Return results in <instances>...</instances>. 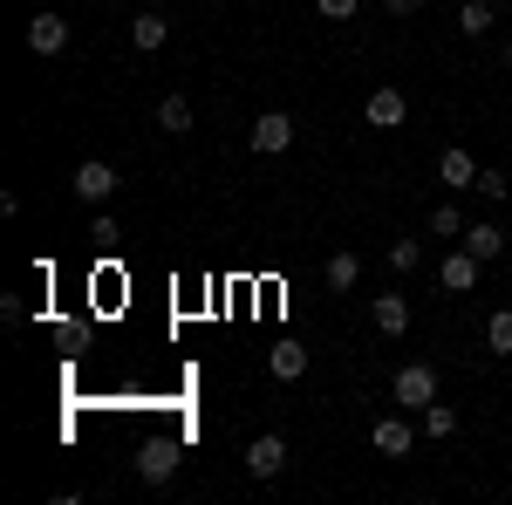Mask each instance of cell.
Here are the masks:
<instances>
[{
    "label": "cell",
    "instance_id": "cell-9",
    "mask_svg": "<svg viewBox=\"0 0 512 505\" xmlns=\"http://www.w3.org/2000/svg\"><path fill=\"white\" fill-rule=\"evenodd\" d=\"M28 48H35V55H62V48H69V21L41 7L35 21H28Z\"/></svg>",
    "mask_w": 512,
    "mask_h": 505
},
{
    "label": "cell",
    "instance_id": "cell-7",
    "mask_svg": "<svg viewBox=\"0 0 512 505\" xmlns=\"http://www.w3.org/2000/svg\"><path fill=\"white\" fill-rule=\"evenodd\" d=\"M403 117H410V96H403V89H390V82L369 89V130H396Z\"/></svg>",
    "mask_w": 512,
    "mask_h": 505
},
{
    "label": "cell",
    "instance_id": "cell-11",
    "mask_svg": "<svg viewBox=\"0 0 512 505\" xmlns=\"http://www.w3.org/2000/svg\"><path fill=\"white\" fill-rule=\"evenodd\" d=\"M458 246H465V253H478V260H499V253H506V233H499V226H492V219H472V226H465V239H458Z\"/></svg>",
    "mask_w": 512,
    "mask_h": 505
},
{
    "label": "cell",
    "instance_id": "cell-10",
    "mask_svg": "<svg viewBox=\"0 0 512 505\" xmlns=\"http://www.w3.org/2000/svg\"><path fill=\"white\" fill-rule=\"evenodd\" d=\"M369 321H376V335H403V328H410V301H403V294H376V301H369Z\"/></svg>",
    "mask_w": 512,
    "mask_h": 505
},
{
    "label": "cell",
    "instance_id": "cell-12",
    "mask_svg": "<svg viewBox=\"0 0 512 505\" xmlns=\"http://www.w3.org/2000/svg\"><path fill=\"white\" fill-rule=\"evenodd\" d=\"M437 178H444L451 192H472V185H478V164H472V151H444V157H437Z\"/></svg>",
    "mask_w": 512,
    "mask_h": 505
},
{
    "label": "cell",
    "instance_id": "cell-20",
    "mask_svg": "<svg viewBox=\"0 0 512 505\" xmlns=\"http://www.w3.org/2000/svg\"><path fill=\"white\" fill-rule=\"evenodd\" d=\"M431 233L437 239H465V212H458V205H437V212H431Z\"/></svg>",
    "mask_w": 512,
    "mask_h": 505
},
{
    "label": "cell",
    "instance_id": "cell-3",
    "mask_svg": "<svg viewBox=\"0 0 512 505\" xmlns=\"http://www.w3.org/2000/svg\"><path fill=\"white\" fill-rule=\"evenodd\" d=\"M246 137H253V151H260V157H280L287 144H294V117H287V110H260Z\"/></svg>",
    "mask_w": 512,
    "mask_h": 505
},
{
    "label": "cell",
    "instance_id": "cell-13",
    "mask_svg": "<svg viewBox=\"0 0 512 505\" xmlns=\"http://www.w3.org/2000/svg\"><path fill=\"white\" fill-rule=\"evenodd\" d=\"M267 369H274L280 383H294V376H308V349H301V342H280V349L267 355Z\"/></svg>",
    "mask_w": 512,
    "mask_h": 505
},
{
    "label": "cell",
    "instance_id": "cell-6",
    "mask_svg": "<svg viewBox=\"0 0 512 505\" xmlns=\"http://www.w3.org/2000/svg\"><path fill=\"white\" fill-rule=\"evenodd\" d=\"M171 471H178V444H171V437H158V444L137 451V478H144V485H171Z\"/></svg>",
    "mask_w": 512,
    "mask_h": 505
},
{
    "label": "cell",
    "instance_id": "cell-16",
    "mask_svg": "<svg viewBox=\"0 0 512 505\" xmlns=\"http://www.w3.org/2000/svg\"><path fill=\"white\" fill-rule=\"evenodd\" d=\"M158 130L164 137H185V130H192V103H185V96H164L158 103Z\"/></svg>",
    "mask_w": 512,
    "mask_h": 505
},
{
    "label": "cell",
    "instance_id": "cell-1",
    "mask_svg": "<svg viewBox=\"0 0 512 505\" xmlns=\"http://www.w3.org/2000/svg\"><path fill=\"white\" fill-rule=\"evenodd\" d=\"M390 396L417 417L424 403H437V369H431V362H403V369H396V383H390Z\"/></svg>",
    "mask_w": 512,
    "mask_h": 505
},
{
    "label": "cell",
    "instance_id": "cell-5",
    "mask_svg": "<svg viewBox=\"0 0 512 505\" xmlns=\"http://www.w3.org/2000/svg\"><path fill=\"white\" fill-rule=\"evenodd\" d=\"M246 471H253V478H280V471H287V437L260 430V437L246 444Z\"/></svg>",
    "mask_w": 512,
    "mask_h": 505
},
{
    "label": "cell",
    "instance_id": "cell-15",
    "mask_svg": "<svg viewBox=\"0 0 512 505\" xmlns=\"http://www.w3.org/2000/svg\"><path fill=\"white\" fill-rule=\"evenodd\" d=\"M492 21H499V14H492V0H465V7H458V35H492Z\"/></svg>",
    "mask_w": 512,
    "mask_h": 505
},
{
    "label": "cell",
    "instance_id": "cell-4",
    "mask_svg": "<svg viewBox=\"0 0 512 505\" xmlns=\"http://www.w3.org/2000/svg\"><path fill=\"white\" fill-rule=\"evenodd\" d=\"M369 444H376V458H410L417 430H410V417H376L369 424Z\"/></svg>",
    "mask_w": 512,
    "mask_h": 505
},
{
    "label": "cell",
    "instance_id": "cell-19",
    "mask_svg": "<svg viewBox=\"0 0 512 505\" xmlns=\"http://www.w3.org/2000/svg\"><path fill=\"white\" fill-rule=\"evenodd\" d=\"M485 349H492V355H512V308H499L492 321H485Z\"/></svg>",
    "mask_w": 512,
    "mask_h": 505
},
{
    "label": "cell",
    "instance_id": "cell-17",
    "mask_svg": "<svg viewBox=\"0 0 512 505\" xmlns=\"http://www.w3.org/2000/svg\"><path fill=\"white\" fill-rule=\"evenodd\" d=\"M417 417H424V437H458V410L451 403H424Z\"/></svg>",
    "mask_w": 512,
    "mask_h": 505
},
{
    "label": "cell",
    "instance_id": "cell-23",
    "mask_svg": "<svg viewBox=\"0 0 512 505\" xmlns=\"http://www.w3.org/2000/svg\"><path fill=\"white\" fill-rule=\"evenodd\" d=\"M355 7H362V0H315V14H321V21H349Z\"/></svg>",
    "mask_w": 512,
    "mask_h": 505
},
{
    "label": "cell",
    "instance_id": "cell-2",
    "mask_svg": "<svg viewBox=\"0 0 512 505\" xmlns=\"http://www.w3.org/2000/svg\"><path fill=\"white\" fill-rule=\"evenodd\" d=\"M69 192H76L82 205H103V198L117 192V164H103V157H82L76 178H69Z\"/></svg>",
    "mask_w": 512,
    "mask_h": 505
},
{
    "label": "cell",
    "instance_id": "cell-21",
    "mask_svg": "<svg viewBox=\"0 0 512 505\" xmlns=\"http://www.w3.org/2000/svg\"><path fill=\"white\" fill-rule=\"evenodd\" d=\"M390 267L396 273H417V267H424V246H417V239H396V246H390Z\"/></svg>",
    "mask_w": 512,
    "mask_h": 505
},
{
    "label": "cell",
    "instance_id": "cell-18",
    "mask_svg": "<svg viewBox=\"0 0 512 505\" xmlns=\"http://www.w3.org/2000/svg\"><path fill=\"white\" fill-rule=\"evenodd\" d=\"M355 280H362V260H355V253H335V260H328V287H335V294H349Z\"/></svg>",
    "mask_w": 512,
    "mask_h": 505
},
{
    "label": "cell",
    "instance_id": "cell-14",
    "mask_svg": "<svg viewBox=\"0 0 512 505\" xmlns=\"http://www.w3.org/2000/svg\"><path fill=\"white\" fill-rule=\"evenodd\" d=\"M130 41L151 55V48H164V41H171V21H164V14H137V21H130Z\"/></svg>",
    "mask_w": 512,
    "mask_h": 505
},
{
    "label": "cell",
    "instance_id": "cell-22",
    "mask_svg": "<svg viewBox=\"0 0 512 505\" xmlns=\"http://www.w3.org/2000/svg\"><path fill=\"white\" fill-rule=\"evenodd\" d=\"M472 192H478V198H492V205H499V198L512 192V178H506V171H492V164H485V171H478V185H472Z\"/></svg>",
    "mask_w": 512,
    "mask_h": 505
},
{
    "label": "cell",
    "instance_id": "cell-24",
    "mask_svg": "<svg viewBox=\"0 0 512 505\" xmlns=\"http://www.w3.org/2000/svg\"><path fill=\"white\" fill-rule=\"evenodd\" d=\"M424 0H383V14H417Z\"/></svg>",
    "mask_w": 512,
    "mask_h": 505
},
{
    "label": "cell",
    "instance_id": "cell-8",
    "mask_svg": "<svg viewBox=\"0 0 512 505\" xmlns=\"http://www.w3.org/2000/svg\"><path fill=\"white\" fill-rule=\"evenodd\" d=\"M478 267H485V260L458 246V253H451V260L437 267V287H444V294H472V287H478Z\"/></svg>",
    "mask_w": 512,
    "mask_h": 505
}]
</instances>
